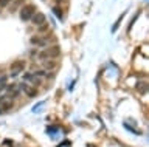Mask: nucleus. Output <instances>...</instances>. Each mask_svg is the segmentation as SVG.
<instances>
[{
  "label": "nucleus",
  "mask_w": 149,
  "mask_h": 147,
  "mask_svg": "<svg viewBox=\"0 0 149 147\" xmlns=\"http://www.w3.org/2000/svg\"><path fill=\"white\" fill-rule=\"evenodd\" d=\"M61 54V48L59 45H53V47H48V48H44L42 51L37 53V59L39 61H47V59H54Z\"/></svg>",
  "instance_id": "nucleus-1"
},
{
  "label": "nucleus",
  "mask_w": 149,
  "mask_h": 147,
  "mask_svg": "<svg viewBox=\"0 0 149 147\" xmlns=\"http://www.w3.org/2000/svg\"><path fill=\"white\" fill-rule=\"evenodd\" d=\"M20 20L22 22H28V20H31V17L36 14V6L34 5H25L20 10Z\"/></svg>",
  "instance_id": "nucleus-2"
},
{
  "label": "nucleus",
  "mask_w": 149,
  "mask_h": 147,
  "mask_svg": "<svg viewBox=\"0 0 149 147\" xmlns=\"http://www.w3.org/2000/svg\"><path fill=\"white\" fill-rule=\"evenodd\" d=\"M48 42H50V37H44V36H33L30 39V43L39 48H45L48 45Z\"/></svg>",
  "instance_id": "nucleus-3"
},
{
  "label": "nucleus",
  "mask_w": 149,
  "mask_h": 147,
  "mask_svg": "<svg viewBox=\"0 0 149 147\" xmlns=\"http://www.w3.org/2000/svg\"><path fill=\"white\" fill-rule=\"evenodd\" d=\"M14 105V99L11 96L8 95H3L0 96V110H3V112H6V110H11Z\"/></svg>",
  "instance_id": "nucleus-4"
},
{
  "label": "nucleus",
  "mask_w": 149,
  "mask_h": 147,
  "mask_svg": "<svg viewBox=\"0 0 149 147\" xmlns=\"http://www.w3.org/2000/svg\"><path fill=\"white\" fill-rule=\"evenodd\" d=\"M19 87H20V90L28 96V98H36V96H37V88H36V87H33V85H30V84L26 85L25 82H23V84H20Z\"/></svg>",
  "instance_id": "nucleus-5"
},
{
  "label": "nucleus",
  "mask_w": 149,
  "mask_h": 147,
  "mask_svg": "<svg viewBox=\"0 0 149 147\" xmlns=\"http://www.w3.org/2000/svg\"><path fill=\"white\" fill-rule=\"evenodd\" d=\"M25 70V62L23 61H16L14 63H11V76H17Z\"/></svg>",
  "instance_id": "nucleus-6"
},
{
  "label": "nucleus",
  "mask_w": 149,
  "mask_h": 147,
  "mask_svg": "<svg viewBox=\"0 0 149 147\" xmlns=\"http://www.w3.org/2000/svg\"><path fill=\"white\" fill-rule=\"evenodd\" d=\"M23 79L28 81V82H30V85H33V87H37V85L42 84V79L39 76H36L34 73H26V75L23 76Z\"/></svg>",
  "instance_id": "nucleus-7"
},
{
  "label": "nucleus",
  "mask_w": 149,
  "mask_h": 147,
  "mask_svg": "<svg viewBox=\"0 0 149 147\" xmlns=\"http://www.w3.org/2000/svg\"><path fill=\"white\" fill-rule=\"evenodd\" d=\"M31 23L36 25V26H40L42 23H45V14L44 12H36V14L31 17Z\"/></svg>",
  "instance_id": "nucleus-8"
},
{
  "label": "nucleus",
  "mask_w": 149,
  "mask_h": 147,
  "mask_svg": "<svg viewBox=\"0 0 149 147\" xmlns=\"http://www.w3.org/2000/svg\"><path fill=\"white\" fill-rule=\"evenodd\" d=\"M6 91H8V96H11V98L14 99V98L19 96V93H20V87L16 85V84H9L6 87Z\"/></svg>",
  "instance_id": "nucleus-9"
},
{
  "label": "nucleus",
  "mask_w": 149,
  "mask_h": 147,
  "mask_svg": "<svg viewBox=\"0 0 149 147\" xmlns=\"http://www.w3.org/2000/svg\"><path fill=\"white\" fill-rule=\"evenodd\" d=\"M137 90H138L141 95H146V91H148V84H146V82H141V84H137Z\"/></svg>",
  "instance_id": "nucleus-10"
},
{
  "label": "nucleus",
  "mask_w": 149,
  "mask_h": 147,
  "mask_svg": "<svg viewBox=\"0 0 149 147\" xmlns=\"http://www.w3.org/2000/svg\"><path fill=\"white\" fill-rule=\"evenodd\" d=\"M54 65H56V62L54 61H48V62H45V68H54Z\"/></svg>",
  "instance_id": "nucleus-11"
},
{
  "label": "nucleus",
  "mask_w": 149,
  "mask_h": 147,
  "mask_svg": "<svg viewBox=\"0 0 149 147\" xmlns=\"http://www.w3.org/2000/svg\"><path fill=\"white\" fill-rule=\"evenodd\" d=\"M9 2H11V0H0V8L8 6V5H9Z\"/></svg>",
  "instance_id": "nucleus-12"
},
{
  "label": "nucleus",
  "mask_w": 149,
  "mask_h": 147,
  "mask_svg": "<svg viewBox=\"0 0 149 147\" xmlns=\"http://www.w3.org/2000/svg\"><path fill=\"white\" fill-rule=\"evenodd\" d=\"M39 28H40V31H45L47 30V22H45V23H42V26H39Z\"/></svg>",
  "instance_id": "nucleus-13"
},
{
  "label": "nucleus",
  "mask_w": 149,
  "mask_h": 147,
  "mask_svg": "<svg viewBox=\"0 0 149 147\" xmlns=\"http://www.w3.org/2000/svg\"><path fill=\"white\" fill-rule=\"evenodd\" d=\"M0 113H2V110H0Z\"/></svg>",
  "instance_id": "nucleus-14"
}]
</instances>
